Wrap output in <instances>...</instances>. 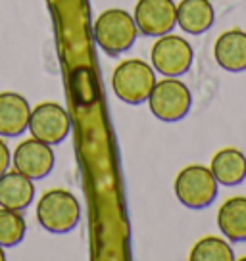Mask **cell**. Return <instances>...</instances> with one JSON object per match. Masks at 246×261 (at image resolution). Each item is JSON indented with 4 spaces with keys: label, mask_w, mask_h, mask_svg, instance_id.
<instances>
[{
    "label": "cell",
    "mask_w": 246,
    "mask_h": 261,
    "mask_svg": "<svg viewBox=\"0 0 246 261\" xmlns=\"http://www.w3.org/2000/svg\"><path fill=\"white\" fill-rule=\"evenodd\" d=\"M10 163H12V154H10V148L4 140L0 139V175L10 169Z\"/></svg>",
    "instance_id": "obj_18"
},
{
    "label": "cell",
    "mask_w": 246,
    "mask_h": 261,
    "mask_svg": "<svg viewBox=\"0 0 246 261\" xmlns=\"http://www.w3.org/2000/svg\"><path fill=\"white\" fill-rule=\"evenodd\" d=\"M31 106L17 92H0V137H19L29 123Z\"/></svg>",
    "instance_id": "obj_11"
},
{
    "label": "cell",
    "mask_w": 246,
    "mask_h": 261,
    "mask_svg": "<svg viewBox=\"0 0 246 261\" xmlns=\"http://www.w3.org/2000/svg\"><path fill=\"white\" fill-rule=\"evenodd\" d=\"M25 230H27V225L21 212L0 207V246L4 248L17 246L23 240Z\"/></svg>",
    "instance_id": "obj_17"
},
{
    "label": "cell",
    "mask_w": 246,
    "mask_h": 261,
    "mask_svg": "<svg viewBox=\"0 0 246 261\" xmlns=\"http://www.w3.org/2000/svg\"><path fill=\"white\" fill-rule=\"evenodd\" d=\"M37 221L52 234H66L79 225L81 205L79 200L64 188H50L37 202Z\"/></svg>",
    "instance_id": "obj_1"
},
{
    "label": "cell",
    "mask_w": 246,
    "mask_h": 261,
    "mask_svg": "<svg viewBox=\"0 0 246 261\" xmlns=\"http://www.w3.org/2000/svg\"><path fill=\"white\" fill-rule=\"evenodd\" d=\"M148 108L152 115L165 123L181 121L192 108V94L177 77H165L156 81L148 94Z\"/></svg>",
    "instance_id": "obj_5"
},
{
    "label": "cell",
    "mask_w": 246,
    "mask_h": 261,
    "mask_svg": "<svg viewBox=\"0 0 246 261\" xmlns=\"http://www.w3.org/2000/svg\"><path fill=\"white\" fill-rule=\"evenodd\" d=\"M35 200V185L29 177L16 169L0 175V207L23 212Z\"/></svg>",
    "instance_id": "obj_12"
},
{
    "label": "cell",
    "mask_w": 246,
    "mask_h": 261,
    "mask_svg": "<svg viewBox=\"0 0 246 261\" xmlns=\"http://www.w3.org/2000/svg\"><path fill=\"white\" fill-rule=\"evenodd\" d=\"M6 259V253H4V246H0V261Z\"/></svg>",
    "instance_id": "obj_19"
},
{
    "label": "cell",
    "mask_w": 246,
    "mask_h": 261,
    "mask_svg": "<svg viewBox=\"0 0 246 261\" xmlns=\"http://www.w3.org/2000/svg\"><path fill=\"white\" fill-rule=\"evenodd\" d=\"M215 12L210 0H181L177 4V25L189 35H202L213 25Z\"/></svg>",
    "instance_id": "obj_15"
},
{
    "label": "cell",
    "mask_w": 246,
    "mask_h": 261,
    "mask_svg": "<svg viewBox=\"0 0 246 261\" xmlns=\"http://www.w3.org/2000/svg\"><path fill=\"white\" fill-rule=\"evenodd\" d=\"M12 163L14 169L23 173L25 177H29L31 180H41L54 169L56 158L50 144L31 137L17 144L12 155Z\"/></svg>",
    "instance_id": "obj_9"
},
{
    "label": "cell",
    "mask_w": 246,
    "mask_h": 261,
    "mask_svg": "<svg viewBox=\"0 0 246 261\" xmlns=\"http://www.w3.org/2000/svg\"><path fill=\"white\" fill-rule=\"evenodd\" d=\"M213 58L217 65L231 71L240 73L246 69V31L242 29H229L217 37L213 44Z\"/></svg>",
    "instance_id": "obj_10"
},
{
    "label": "cell",
    "mask_w": 246,
    "mask_h": 261,
    "mask_svg": "<svg viewBox=\"0 0 246 261\" xmlns=\"http://www.w3.org/2000/svg\"><path fill=\"white\" fill-rule=\"evenodd\" d=\"M154 83H156L154 67L139 58L121 62L112 75V89L115 96L131 106H139L142 102H146Z\"/></svg>",
    "instance_id": "obj_3"
},
{
    "label": "cell",
    "mask_w": 246,
    "mask_h": 261,
    "mask_svg": "<svg viewBox=\"0 0 246 261\" xmlns=\"http://www.w3.org/2000/svg\"><path fill=\"white\" fill-rule=\"evenodd\" d=\"M69 114L66 108L56 102H42L35 106L29 115L27 129L31 130V137L46 142L50 146H56L69 135Z\"/></svg>",
    "instance_id": "obj_7"
},
{
    "label": "cell",
    "mask_w": 246,
    "mask_h": 261,
    "mask_svg": "<svg viewBox=\"0 0 246 261\" xmlns=\"http://www.w3.org/2000/svg\"><path fill=\"white\" fill-rule=\"evenodd\" d=\"M150 62L158 73L165 77H179L190 69L194 62V50L190 42L177 35H162L158 37L150 50Z\"/></svg>",
    "instance_id": "obj_6"
},
{
    "label": "cell",
    "mask_w": 246,
    "mask_h": 261,
    "mask_svg": "<svg viewBox=\"0 0 246 261\" xmlns=\"http://www.w3.org/2000/svg\"><path fill=\"white\" fill-rule=\"evenodd\" d=\"M173 192L189 210H204L213 204L219 192V182L206 165H187L173 182Z\"/></svg>",
    "instance_id": "obj_4"
},
{
    "label": "cell",
    "mask_w": 246,
    "mask_h": 261,
    "mask_svg": "<svg viewBox=\"0 0 246 261\" xmlns=\"http://www.w3.org/2000/svg\"><path fill=\"white\" fill-rule=\"evenodd\" d=\"M217 227L229 242H246V196L227 198L219 205Z\"/></svg>",
    "instance_id": "obj_14"
},
{
    "label": "cell",
    "mask_w": 246,
    "mask_h": 261,
    "mask_svg": "<svg viewBox=\"0 0 246 261\" xmlns=\"http://www.w3.org/2000/svg\"><path fill=\"white\" fill-rule=\"evenodd\" d=\"M210 171L223 187H237L246 179V155L238 148H222L210 163Z\"/></svg>",
    "instance_id": "obj_13"
},
{
    "label": "cell",
    "mask_w": 246,
    "mask_h": 261,
    "mask_svg": "<svg viewBox=\"0 0 246 261\" xmlns=\"http://www.w3.org/2000/svg\"><path fill=\"white\" fill-rule=\"evenodd\" d=\"M190 261H233L235 252L225 238L219 237H202L196 244L190 248Z\"/></svg>",
    "instance_id": "obj_16"
},
{
    "label": "cell",
    "mask_w": 246,
    "mask_h": 261,
    "mask_svg": "<svg viewBox=\"0 0 246 261\" xmlns=\"http://www.w3.org/2000/svg\"><path fill=\"white\" fill-rule=\"evenodd\" d=\"M133 19L139 33L158 39L177 25V4L173 0H137Z\"/></svg>",
    "instance_id": "obj_8"
},
{
    "label": "cell",
    "mask_w": 246,
    "mask_h": 261,
    "mask_svg": "<svg viewBox=\"0 0 246 261\" xmlns=\"http://www.w3.org/2000/svg\"><path fill=\"white\" fill-rule=\"evenodd\" d=\"M92 33L99 46L110 56L127 52L139 37V29L133 16L121 8H110L102 12L94 21Z\"/></svg>",
    "instance_id": "obj_2"
}]
</instances>
